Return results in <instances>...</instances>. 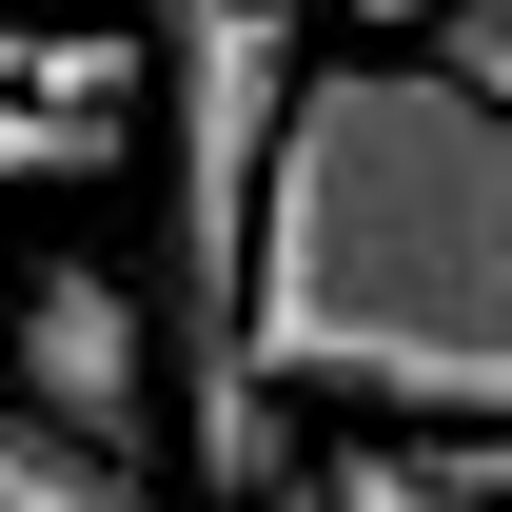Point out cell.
I'll return each mask as SVG.
<instances>
[{"mask_svg":"<svg viewBox=\"0 0 512 512\" xmlns=\"http://www.w3.org/2000/svg\"><path fill=\"white\" fill-rule=\"evenodd\" d=\"M256 375L394 434L512 414V197L453 60H316L256 178Z\"/></svg>","mask_w":512,"mask_h":512,"instance_id":"cell-1","label":"cell"},{"mask_svg":"<svg viewBox=\"0 0 512 512\" xmlns=\"http://www.w3.org/2000/svg\"><path fill=\"white\" fill-rule=\"evenodd\" d=\"M158 296L138 276H99V256H60V276H20V316H0V375L40 394L60 434H99V453H158Z\"/></svg>","mask_w":512,"mask_h":512,"instance_id":"cell-2","label":"cell"},{"mask_svg":"<svg viewBox=\"0 0 512 512\" xmlns=\"http://www.w3.org/2000/svg\"><path fill=\"white\" fill-rule=\"evenodd\" d=\"M0 512H178V493H158V453H99L40 394H0Z\"/></svg>","mask_w":512,"mask_h":512,"instance_id":"cell-3","label":"cell"},{"mask_svg":"<svg viewBox=\"0 0 512 512\" xmlns=\"http://www.w3.org/2000/svg\"><path fill=\"white\" fill-rule=\"evenodd\" d=\"M138 158V119H99V99H40V79H0V178L20 197H99Z\"/></svg>","mask_w":512,"mask_h":512,"instance_id":"cell-4","label":"cell"},{"mask_svg":"<svg viewBox=\"0 0 512 512\" xmlns=\"http://www.w3.org/2000/svg\"><path fill=\"white\" fill-rule=\"evenodd\" d=\"M296 512H493V493H453L414 434H375V453H316V473H296Z\"/></svg>","mask_w":512,"mask_h":512,"instance_id":"cell-5","label":"cell"},{"mask_svg":"<svg viewBox=\"0 0 512 512\" xmlns=\"http://www.w3.org/2000/svg\"><path fill=\"white\" fill-rule=\"evenodd\" d=\"M434 40H453V79H493V99H512V0H453Z\"/></svg>","mask_w":512,"mask_h":512,"instance_id":"cell-6","label":"cell"},{"mask_svg":"<svg viewBox=\"0 0 512 512\" xmlns=\"http://www.w3.org/2000/svg\"><path fill=\"white\" fill-rule=\"evenodd\" d=\"M355 20H394V40H414V20H453V0H355Z\"/></svg>","mask_w":512,"mask_h":512,"instance_id":"cell-7","label":"cell"}]
</instances>
